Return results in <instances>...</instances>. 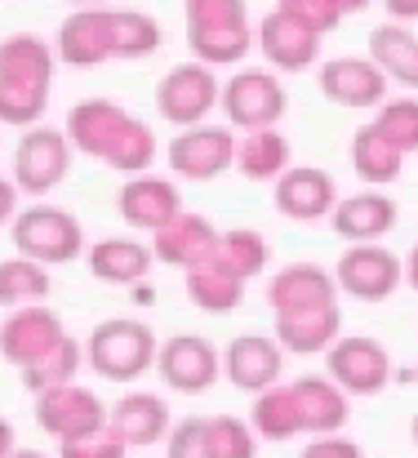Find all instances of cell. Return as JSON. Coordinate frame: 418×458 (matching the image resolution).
Returning <instances> with one entry per match:
<instances>
[{
	"mask_svg": "<svg viewBox=\"0 0 418 458\" xmlns=\"http://www.w3.org/2000/svg\"><path fill=\"white\" fill-rule=\"evenodd\" d=\"M156 334L147 329V320L134 316H112L103 325H94V334L85 338V365L107 378V383H134L156 365Z\"/></svg>",
	"mask_w": 418,
	"mask_h": 458,
	"instance_id": "1",
	"label": "cell"
},
{
	"mask_svg": "<svg viewBox=\"0 0 418 458\" xmlns=\"http://www.w3.org/2000/svg\"><path fill=\"white\" fill-rule=\"evenodd\" d=\"M13 250L31 263L58 267V263H76L85 254V227L76 214H67L63 205H27L13 223Z\"/></svg>",
	"mask_w": 418,
	"mask_h": 458,
	"instance_id": "2",
	"label": "cell"
},
{
	"mask_svg": "<svg viewBox=\"0 0 418 458\" xmlns=\"http://www.w3.org/2000/svg\"><path fill=\"white\" fill-rule=\"evenodd\" d=\"M223 98V85H218V72L205 67V63H178L169 67L160 81H156V116L187 130V125H205L209 112L218 107Z\"/></svg>",
	"mask_w": 418,
	"mask_h": 458,
	"instance_id": "3",
	"label": "cell"
},
{
	"mask_svg": "<svg viewBox=\"0 0 418 458\" xmlns=\"http://www.w3.org/2000/svg\"><path fill=\"white\" fill-rule=\"evenodd\" d=\"M218 107H223V116H227L232 130L250 134V130H272V125H280L289 98H285V85H280L277 72L245 67V72H236V76L223 85Z\"/></svg>",
	"mask_w": 418,
	"mask_h": 458,
	"instance_id": "4",
	"label": "cell"
},
{
	"mask_svg": "<svg viewBox=\"0 0 418 458\" xmlns=\"http://www.w3.org/2000/svg\"><path fill=\"white\" fill-rule=\"evenodd\" d=\"M334 281H338V294H347L356 303H388L405 285V259H397L379 241L352 245V250H343Z\"/></svg>",
	"mask_w": 418,
	"mask_h": 458,
	"instance_id": "5",
	"label": "cell"
},
{
	"mask_svg": "<svg viewBox=\"0 0 418 458\" xmlns=\"http://www.w3.org/2000/svg\"><path fill=\"white\" fill-rule=\"evenodd\" d=\"M72 139L67 130H49V125H31L22 134V143L13 148V182L27 196H49L67 169H72Z\"/></svg>",
	"mask_w": 418,
	"mask_h": 458,
	"instance_id": "6",
	"label": "cell"
},
{
	"mask_svg": "<svg viewBox=\"0 0 418 458\" xmlns=\"http://www.w3.org/2000/svg\"><path fill=\"white\" fill-rule=\"evenodd\" d=\"M325 369L347 396H379L392 378V356L370 334H347V338L338 334L334 347L325 352Z\"/></svg>",
	"mask_w": 418,
	"mask_h": 458,
	"instance_id": "7",
	"label": "cell"
},
{
	"mask_svg": "<svg viewBox=\"0 0 418 458\" xmlns=\"http://www.w3.org/2000/svg\"><path fill=\"white\" fill-rule=\"evenodd\" d=\"M236 169V130L232 125H187L169 143V174L192 182H214Z\"/></svg>",
	"mask_w": 418,
	"mask_h": 458,
	"instance_id": "8",
	"label": "cell"
},
{
	"mask_svg": "<svg viewBox=\"0 0 418 458\" xmlns=\"http://www.w3.org/2000/svg\"><path fill=\"white\" fill-rule=\"evenodd\" d=\"M156 374L169 392H183V396H200L218 383L223 374V352L200 338V334H174L169 343H160L156 352Z\"/></svg>",
	"mask_w": 418,
	"mask_h": 458,
	"instance_id": "9",
	"label": "cell"
},
{
	"mask_svg": "<svg viewBox=\"0 0 418 458\" xmlns=\"http://www.w3.org/2000/svg\"><path fill=\"white\" fill-rule=\"evenodd\" d=\"M36 423L58 445L63 441H85V437H98L107 428V405L94 392L67 383V387H54V392L36 396Z\"/></svg>",
	"mask_w": 418,
	"mask_h": 458,
	"instance_id": "10",
	"label": "cell"
},
{
	"mask_svg": "<svg viewBox=\"0 0 418 458\" xmlns=\"http://www.w3.org/2000/svg\"><path fill=\"white\" fill-rule=\"evenodd\" d=\"M63 320L49 311L45 303L31 307H13L0 325V356L13 365V369H27L36 360H45L58 343H63Z\"/></svg>",
	"mask_w": 418,
	"mask_h": 458,
	"instance_id": "11",
	"label": "cell"
},
{
	"mask_svg": "<svg viewBox=\"0 0 418 458\" xmlns=\"http://www.w3.org/2000/svg\"><path fill=\"white\" fill-rule=\"evenodd\" d=\"M316 81H320V94H325L334 107H347V112L379 107V103L388 98V85H392L370 54H365V58H356V54L329 58V63H320Z\"/></svg>",
	"mask_w": 418,
	"mask_h": 458,
	"instance_id": "12",
	"label": "cell"
},
{
	"mask_svg": "<svg viewBox=\"0 0 418 458\" xmlns=\"http://www.w3.org/2000/svg\"><path fill=\"white\" fill-rule=\"evenodd\" d=\"M320 40L311 27H303L298 18H289L285 9L263 13V22L254 27V45L268 58L272 72H307L320 63Z\"/></svg>",
	"mask_w": 418,
	"mask_h": 458,
	"instance_id": "13",
	"label": "cell"
},
{
	"mask_svg": "<svg viewBox=\"0 0 418 458\" xmlns=\"http://www.w3.org/2000/svg\"><path fill=\"white\" fill-rule=\"evenodd\" d=\"M272 205H277L280 218L289 223H320L334 214L338 205V187L325 169L316 165H289L277 178V191H272Z\"/></svg>",
	"mask_w": 418,
	"mask_h": 458,
	"instance_id": "14",
	"label": "cell"
},
{
	"mask_svg": "<svg viewBox=\"0 0 418 458\" xmlns=\"http://www.w3.org/2000/svg\"><path fill=\"white\" fill-rule=\"evenodd\" d=\"M280 369H285V347L268 334H241L223 347V378L236 387V392H268L280 383Z\"/></svg>",
	"mask_w": 418,
	"mask_h": 458,
	"instance_id": "15",
	"label": "cell"
},
{
	"mask_svg": "<svg viewBox=\"0 0 418 458\" xmlns=\"http://www.w3.org/2000/svg\"><path fill=\"white\" fill-rule=\"evenodd\" d=\"M116 209H121V218L134 232H160V227H169L183 214V191H178L174 178L134 174V178H125V187L116 196Z\"/></svg>",
	"mask_w": 418,
	"mask_h": 458,
	"instance_id": "16",
	"label": "cell"
},
{
	"mask_svg": "<svg viewBox=\"0 0 418 458\" xmlns=\"http://www.w3.org/2000/svg\"><path fill=\"white\" fill-rule=\"evenodd\" d=\"M54 54L67 67H98L112 63V4L103 9H72L54 31Z\"/></svg>",
	"mask_w": 418,
	"mask_h": 458,
	"instance_id": "17",
	"label": "cell"
},
{
	"mask_svg": "<svg viewBox=\"0 0 418 458\" xmlns=\"http://www.w3.org/2000/svg\"><path fill=\"white\" fill-rule=\"evenodd\" d=\"M338 303V281L334 272L316 267V263H289L268 281V307L277 316H294V311H316V307Z\"/></svg>",
	"mask_w": 418,
	"mask_h": 458,
	"instance_id": "18",
	"label": "cell"
},
{
	"mask_svg": "<svg viewBox=\"0 0 418 458\" xmlns=\"http://www.w3.org/2000/svg\"><path fill=\"white\" fill-rule=\"evenodd\" d=\"M218 227L209 223V218H200V214H178L169 227H160V232H151V254H156V263H169V267H196V263H205V259H214L218 254Z\"/></svg>",
	"mask_w": 418,
	"mask_h": 458,
	"instance_id": "19",
	"label": "cell"
},
{
	"mask_svg": "<svg viewBox=\"0 0 418 458\" xmlns=\"http://www.w3.org/2000/svg\"><path fill=\"white\" fill-rule=\"evenodd\" d=\"M130 125V112L121 107V103H112V98H85V103H76L72 112H67V139H72V148L85 156H94V160H107V152L116 148V139H121V130Z\"/></svg>",
	"mask_w": 418,
	"mask_h": 458,
	"instance_id": "20",
	"label": "cell"
},
{
	"mask_svg": "<svg viewBox=\"0 0 418 458\" xmlns=\"http://www.w3.org/2000/svg\"><path fill=\"white\" fill-rule=\"evenodd\" d=\"M397 218H401V209H397V200H392V196H383V191L338 196V205H334V214H329L334 232H338L343 241H352V245L383 241V236L397 227Z\"/></svg>",
	"mask_w": 418,
	"mask_h": 458,
	"instance_id": "21",
	"label": "cell"
},
{
	"mask_svg": "<svg viewBox=\"0 0 418 458\" xmlns=\"http://www.w3.org/2000/svg\"><path fill=\"white\" fill-rule=\"evenodd\" d=\"M289 387H294V401H298V414H303V432L329 437V432H343L347 428L352 396L329 374H303Z\"/></svg>",
	"mask_w": 418,
	"mask_h": 458,
	"instance_id": "22",
	"label": "cell"
},
{
	"mask_svg": "<svg viewBox=\"0 0 418 458\" xmlns=\"http://www.w3.org/2000/svg\"><path fill=\"white\" fill-rule=\"evenodd\" d=\"M107 428L130 445V450H147L156 441L169 437V405L151 392H130L107 410Z\"/></svg>",
	"mask_w": 418,
	"mask_h": 458,
	"instance_id": "23",
	"label": "cell"
},
{
	"mask_svg": "<svg viewBox=\"0 0 418 458\" xmlns=\"http://www.w3.org/2000/svg\"><path fill=\"white\" fill-rule=\"evenodd\" d=\"M54 67H58V54H54L49 40L27 36V31L0 40V81H4V85L49 89V85H54Z\"/></svg>",
	"mask_w": 418,
	"mask_h": 458,
	"instance_id": "24",
	"label": "cell"
},
{
	"mask_svg": "<svg viewBox=\"0 0 418 458\" xmlns=\"http://www.w3.org/2000/svg\"><path fill=\"white\" fill-rule=\"evenodd\" d=\"M187 281V299L192 307H200V311H214V316H227V311H236V307L245 303V281L214 254V259H205V263H196V267H187L183 272Z\"/></svg>",
	"mask_w": 418,
	"mask_h": 458,
	"instance_id": "25",
	"label": "cell"
},
{
	"mask_svg": "<svg viewBox=\"0 0 418 458\" xmlns=\"http://www.w3.org/2000/svg\"><path fill=\"white\" fill-rule=\"evenodd\" d=\"M343 334V316L338 303L316 307V311H294V316H277V343L289 356H320L334 347V338Z\"/></svg>",
	"mask_w": 418,
	"mask_h": 458,
	"instance_id": "26",
	"label": "cell"
},
{
	"mask_svg": "<svg viewBox=\"0 0 418 458\" xmlns=\"http://www.w3.org/2000/svg\"><path fill=\"white\" fill-rule=\"evenodd\" d=\"M85 259H90V272H94L98 281H107V285H134V281H142V276L151 272V263H156L151 245H142L134 236H107V241L90 245Z\"/></svg>",
	"mask_w": 418,
	"mask_h": 458,
	"instance_id": "27",
	"label": "cell"
},
{
	"mask_svg": "<svg viewBox=\"0 0 418 458\" xmlns=\"http://www.w3.org/2000/svg\"><path fill=\"white\" fill-rule=\"evenodd\" d=\"M370 58L388 81L418 89V36L410 31V22H379L370 31Z\"/></svg>",
	"mask_w": 418,
	"mask_h": 458,
	"instance_id": "28",
	"label": "cell"
},
{
	"mask_svg": "<svg viewBox=\"0 0 418 458\" xmlns=\"http://www.w3.org/2000/svg\"><path fill=\"white\" fill-rule=\"evenodd\" d=\"M352 169H356V178H365L370 187H388V182L401 178L405 152L370 121V125H361V130L352 134Z\"/></svg>",
	"mask_w": 418,
	"mask_h": 458,
	"instance_id": "29",
	"label": "cell"
},
{
	"mask_svg": "<svg viewBox=\"0 0 418 458\" xmlns=\"http://www.w3.org/2000/svg\"><path fill=\"white\" fill-rule=\"evenodd\" d=\"M236 169L250 182H277L280 174L289 169V139L280 134L277 125L241 134L236 139Z\"/></svg>",
	"mask_w": 418,
	"mask_h": 458,
	"instance_id": "30",
	"label": "cell"
},
{
	"mask_svg": "<svg viewBox=\"0 0 418 458\" xmlns=\"http://www.w3.org/2000/svg\"><path fill=\"white\" fill-rule=\"evenodd\" d=\"M250 428L259 441H294L303 432V414H298V401H294V387H268L254 396V410H250Z\"/></svg>",
	"mask_w": 418,
	"mask_h": 458,
	"instance_id": "31",
	"label": "cell"
},
{
	"mask_svg": "<svg viewBox=\"0 0 418 458\" xmlns=\"http://www.w3.org/2000/svg\"><path fill=\"white\" fill-rule=\"evenodd\" d=\"M81 365H85V343H76L72 334L45 356V360H36V365H27V369H18L22 374V392H31V396H40V392H54V387H67V383H76V374H81Z\"/></svg>",
	"mask_w": 418,
	"mask_h": 458,
	"instance_id": "32",
	"label": "cell"
},
{
	"mask_svg": "<svg viewBox=\"0 0 418 458\" xmlns=\"http://www.w3.org/2000/svg\"><path fill=\"white\" fill-rule=\"evenodd\" d=\"M49 267L45 263H31L22 254L4 259L0 263V307H31V303H45L49 299Z\"/></svg>",
	"mask_w": 418,
	"mask_h": 458,
	"instance_id": "33",
	"label": "cell"
},
{
	"mask_svg": "<svg viewBox=\"0 0 418 458\" xmlns=\"http://www.w3.org/2000/svg\"><path fill=\"white\" fill-rule=\"evenodd\" d=\"M165 31L142 9H112V58H151Z\"/></svg>",
	"mask_w": 418,
	"mask_h": 458,
	"instance_id": "34",
	"label": "cell"
},
{
	"mask_svg": "<svg viewBox=\"0 0 418 458\" xmlns=\"http://www.w3.org/2000/svg\"><path fill=\"white\" fill-rule=\"evenodd\" d=\"M187 49L205 67H236L254 49V27H218V31H187Z\"/></svg>",
	"mask_w": 418,
	"mask_h": 458,
	"instance_id": "35",
	"label": "cell"
},
{
	"mask_svg": "<svg viewBox=\"0 0 418 458\" xmlns=\"http://www.w3.org/2000/svg\"><path fill=\"white\" fill-rule=\"evenodd\" d=\"M268 236L263 232H254V227H232V232H223L218 236V259L241 276V281H254V276H263L268 272Z\"/></svg>",
	"mask_w": 418,
	"mask_h": 458,
	"instance_id": "36",
	"label": "cell"
},
{
	"mask_svg": "<svg viewBox=\"0 0 418 458\" xmlns=\"http://www.w3.org/2000/svg\"><path fill=\"white\" fill-rule=\"evenodd\" d=\"M156 134H151V125L147 121H139V116H130V125L121 130V139H116V148L107 152V160L103 165H112L116 174H147L151 165H156Z\"/></svg>",
	"mask_w": 418,
	"mask_h": 458,
	"instance_id": "37",
	"label": "cell"
},
{
	"mask_svg": "<svg viewBox=\"0 0 418 458\" xmlns=\"http://www.w3.org/2000/svg\"><path fill=\"white\" fill-rule=\"evenodd\" d=\"M205 445H209V458H259L254 428L241 423L236 414H214V419H205Z\"/></svg>",
	"mask_w": 418,
	"mask_h": 458,
	"instance_id": "38",
	"label": "cell"
},
{
	"mask_svg": "<svg viewBox=\"0 0 418 458\" xmlns=\"http://www.w3.org/2000/svg\"><path fill=\"white\" fill-rule=\"evenodd\" d=\"M374 125L405 156L418 152V98H410V94L405 98H383L379 112H374Z\"/></svg>",
	"mask_w": 418,
	"mask_h": 458,
	"instance_id": "39",
	"label": "cell"
},
{
	"mask_svg": "<svg viewBox=\"0 0 418 458\" xmlns=\"http://www.w3.org/2000/svg\"><path fill=\"white\" fill-rule=\"evenodd\" d=\"M45 112H49V89L4 85V81H0V125L31 130V125H40V116H45Z\"/></svg>",
	"mask_w": 418,
	"mask_h": 458,
	"instance_id": "40",
	"label": "cell"
},
{
	"mask_svg": "<svg viewBox=\"0 0 418 458\" xmlns=\"http://www.w3.org/2000/svg\"><path fill=\"white\" fill-rule=\"evenodd\" d=\"M187 31H218V27H250L245 0H187Z\"/></svg>",
	"mask_w": 418,
	"mask_h": 458,
	"instance_id": "41",
	"label": "cell"
},
{
	"mask_svg": "<svg viewBox=\"0 0 418 458\" xmlns=\"http://www.w3.org/2000/svg\"><path fill=\"white\" fill-rule=\"evenodd\" d=\"M277 9H285L289 18H298L303 27H311L316 36H329L343 22L338 0H277Z\"/></svg>",
	"mask_w": 418,
	"mask_h": 458,
	"instance_id": "42",
	"label": "cell"
},
{
	"mask_svg": "<svg viewBox=\"0 0 418 458\" xmlns=\"http://www.w3.org/2000/svg\"><path fill=\"white\" fill-rule=\"evenodd\" d=\"M58 458H130V445H125L112 428H103L98 437L63 441V445H58Z\"/></svg>",
	"mask_w": 418,
	"mask_h": 458,
	"instance_id": "43",
	"label": "cell"
},
{
	"mask_svg": "<svg viewBox=\"0 0 418 458\" xmlns=\"http://www.w3.org/2000/svg\"><path fill=\"white\" fill-rule=\"evenodd\" d=\"M169 450L165 458H209V445H205V419H183L169 428Z\"/></svg>",
	"mask_w": 418,
	"mask_h": 458,
	"instance_id": "44",
	"label": "cell"
},
{
	"mask_svg": "<svg viewBox=\"0 0 418 458\" xmlns=\"http://www.w3.org/2000/svg\"><path fill=\"white\" fill-rule=\"evenodd\" d=\"M298 458H365V450L356 441H347L343 432H329V437H311V445Z\"/></svg>",
	"mask_w": 418,
	"mask_h": 458,
	"instance_id": "45",
	"label": "cell"
},
{
	"mask_svg": "<svg viewBox=\"0 0 418 458\" xmlns=\"http://www.w3.org/2000/svg\"><path fill=\"white\" fill-rule=\"evenodd\" d=\"M18 182L13 178H0V227H9L13 218H18Z\"/></svg>",
	"mask_w": 418,
	"mask_h": 458,
	"instance_id": "46",
	"label": "cell"
},
{
	"mask_svg": "<svg viewBox=\"0 0 418 458\" xmlns=\"http://www.w3.org/2000/svg\"><path fill=\"white\" fill-rule=\"evenodd\" d=\"M392 22H418V0H383Z\"/></svg>",
	"mask_w": 418,
	"mask_h": 458,
	"instance_id": "47",
	"label": "cell"
},
{
	"mask_svg": "<svg viewBox=\"0 0 418 458\" xmlns=\"http://www.w3.org/2000/svg\"><path fill=\"white\" fill-rule=\"evenodd\" d=\"M13 450H18V445H13V423L0 419V458H9Z\"/></svg>",
	"mask_w": 418,
	"mask_h": 458,
	"instance_id": "48",
	"label": "cell"
},
{
	"mask_svg": "<svg viewBox=\"0 0 418 458\" xmlns=\"http://www.w3.org/2000/svg\"><path fill=\"white\" fill-rule=\"evenodd\" d=\"M405 285L418 294V245L410 250V259H405Z\"/></svg>",
	"mask_w": 418,
	"mask_h": 458,
	"instance_id": "49",
	"label": "cell"
},
{
	"mask_svg": "<svg viewBox=\"0 0 418 458\" xmlns=\"http://www.w3.org/2000/svg\"><path fill=\"white\" fill-rule=\"evenodd\" d=\"M370 4H374V0H338V9H343V18H347V13H365Z\"/></svg>",
	"mask_w": 418,
	"mask_h": 458,
	"instance_id": "50",
	"label": "cell"
},
{
	"mask_svg": "<svg viewBox=\"0 0 418 458\" xmlns=\"http://www.w3.org/2000/svg\"><path fill=\"white\" fill-rule=\"evenodd\" d=\"M67 4H72V9H103L107 0H67Z\"/></svg>",
	"mask_w": 418,
	"mask_h": 458,
	"instance_id": "51",
	"label": "cell"
},
{
	"mask_svg": "<svg viewBox=\"0 0 418 458\" xmlns=\"http://www.w3.org/2000/svg\"><path fill=\"white\" fill-rule=\"evenodd\" d=\"M9 458H49V454H36V450H13Z\"/></svg>",
	"mask_w": 418,
	"mask_h": 458,
	"instance_id": "52",
	"label": "cell"
},
{
	"mask_svg": "<svg viewBox=\"0 0 418 458\" xmlns=\"http://www.w3.org/2000/svg\"><path fill=\"white\" fill-rule=\"evenodd\" d=\"M410 437H414V445H418V414H414V423H410Z\"/></svg>",
	"mask_w": 418,
	"mask_h": 458,
	"instance_id": "53",
	"label": "cell"
},
{
	"mask_svg": "<svg viewBox=\"0 0 418 458\" xmlns=\"http://www.w3.org/2000/svg\"><path fill=\"white\" fill-rule=\"evenodd\" d=\"M414 383H418V369H414Z\"/></svg>",
	"mask_w": 418,
	"mask_h": 458,
	"instance_id": "54",
	"label": "cell"
}]
</instances>
